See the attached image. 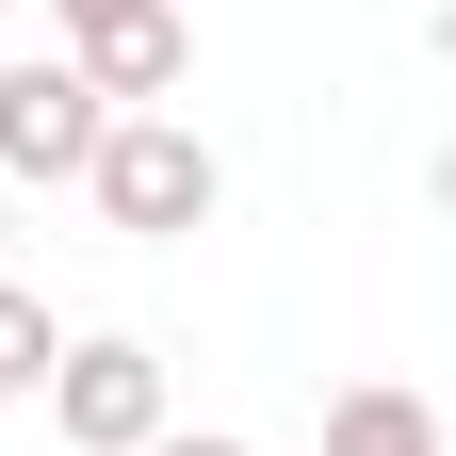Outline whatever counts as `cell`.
Wrapping results in <instances>:
<instances>
[{"mask_svg":"<svg viewBox=\"0 0 456 456\" xmlns=\"http://www.w3.org/2000/svg\"><path fill=\"white\" fill-rule=\"evenodd\" d=\"M82 196H98L114 245H180V228H212V212H228V163H212L196 114H114V131L82 147Z\"/></svg>","mask_w":456,"mask_h":456,"instance_id":"1","label":"cell"},{"mask_svg":"<svg viewBox=\"0 0 456 456\" xmlns=\"http://www.w3.org/2000/svg\"><path fill=\"white\" fill-rule=\"evenodd\" d=\"M49 424H66V456H147L163 424H180V375H163V342H131V326H82L66 359H49V391H33Z\"/></svg>","mask_w":456,"mask_h":456,"instance_id":"2","label":"cell"},{"mask_svg":"<svg viewBox=\"0 0 456 456\" xmlns=\"http://www.w3.org/2000/svg\"><path fill=\"white\" fill-rule=\"evenodd\" d=\"M98 131H114V98L66 66V49L0 66V180H17V196H33V180H82V147H98Z\"/></svg>","mask_w":456,"mask_h":456,"instance_id":"3","label":"cell"},{"mask_svg":"<svg viewBox=\"0 0 456 456\" xmlns=\"http://www.w3.org/2000/svg\"><path fill=\"white\" fill-rule=\"evenodd\" d=\"M66 66H82V82L114 98V114H163V98L196 82V33H180V0H163V17H114V33H82Z\"/></svg>","mask_w":456,"mask_h":456,"instance_id":"4","label":"cell"},{"mask_svg":"<svg viewBox=\"0 0 456 456\" xmlns=\"http://www.w3.org/2000/svg\"><path fill=\"white\" fill-rule=\"evenodd\" d=\"M326 456H440V408L408 375H359V391H326Z\"/></svg>","mask_w":456,"mask_h":456,"instance_id":"5","label":"cell"},{"mask_svg":"<svg viewBox=\"0 0 456 456\" xmlns=\"http://www.w3.org/2000/svg\"><path fill=\"white\" fill-rule=\"evenodd\" d=\"M49 359H66V310H49L33 277H0V408H33V391H49Z\"/></svg>","mask_w":456,"mask_h":456,"instance_id":"6","label":"cell"},{"mask_svg":"<svg viewBox=\"0 0 456 456\" xmlns=\"http://www.w3.org/2000/svg\"><path fill=\"white\" fill-rule=\"evenodd\" d=\"M49 17H66V49H82V33H114V17H163V0H49Z\"/></svg>","mask_w":456,"mask_h":456,"instance_id":"7","label":"cell"},{"mask_svg":"<svg viewBox=\"0 0 456 456\" xmlns=\"http://www.w3.org/2000/svg\"><path fill=\"white\" fill-rule=\"evenodd\" d=\"M147 456H261V440H228V424H163Z\"/></svg>","mask_w":456,"mask_h":456,"instance_id":"8","label":"cell"},{"mask_svg":"<svg viewBox=\"0 0 456 456\" xmlns=\"http://www.w3.org/2000/svg\"><path fill=\"white\" fill-rule=\"evenodd\" d=\"M0 245H17V180H0Z\"/></svg>","mask_w":456,"mask_h":456,"instance_id":"9","label":"cell"},{"mask_svg":"<svg viewBox=\"0 0 456 456\" xmlns=\"http://www.w3.org/2000/svg\"><path fill=\"white\" fill-rule=\"evenodd\" d=\"M0 17H17V0H0Z\"/></svg>","mask_w":456,"mask_h":456,"instance_id":"10","label":"cell"}]
</instances>
